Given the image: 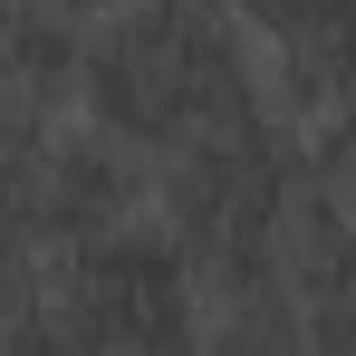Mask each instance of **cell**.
<instances>
[{
	"instance_id": "5",
	"label": "cell",
	"mask_w": 356,
	"mask_h": 356,
	"mask_svg": "<svg viewBox=\"0 0 356 356\" xmlns=\"http://www.w3.org/2000/svg\"><path fill=\"white\" fill-rule=\"evenodd\" d=\"M222 19H232L250 49H270V39H318V29H347V0H222Z\"/></svg>"
},
{
	"instance_id": "2",
	"label": "cell",
	"mask_w": 356,
	"mask_h": 356,
	"mask_svg": "<svg viewBox=\"0 0 356 356\" xmlns=\"http://www.w3.org/2000/svg\"><path fill=\"white\" fill-rule=\"evenodd\" d=\"M193 260L154 212L49 250V347H193Z\"/></svg>"
},
{
	"instance_id": "1",
	"label": "cell",
	"mask_w": 356,
	"mask_h": 356,
	"mask_svg": "<svg viewBox=\"0 0 356 356\" xmlns=\"http://www.w3.org/2000/svg\"><path fill=\"white\" fill-rule=\"evenodd\" d=\"M260 106V58L222 19V0H106L87 19L77 58V116L135 145L145 164Z\"/></svg>"
},
{
	"instance_id": "3",
	"label": "cell",
	"mask_w": 356,
	"mask_h": 356,
	"mask_svg": "<svg viewBox=\"0 0 356 356\" xmlns=\"http://www.w3.org/2000/svg\"><path fill=\"white\" fill-rule=\"evenodd\" d=\"M145 174L154 164L135 145H116L106 125L58 116L39 135V154H29V241L39 250H67V241H97V232H116V222H135L145 212Z\"/></svg>"
},
{
	"instance_id": "4",
	"label": "cell",
	"mask_w": 356,
	"mask_h": 356,
	"mask_svg": "<svg viewBox=\"0 0 356 356\" xmlns=\"http://www.w3.org/2000/svg\"><path fill=\"white\" fill-rule=\"evenodd\" d=\"M77 58L87 19L49 0H0V106L19 116H77Z\"/></svg>"
}]
</instances>
